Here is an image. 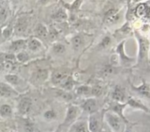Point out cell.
<instances>
[{"label": "cell", "mask_w": 150, "mask_h": 132, "mask_svg": "<svg viewBox=\"0 0 150 132\" xmlns=\"http://www.w3.org/2000/svg\"><path fill=\"white\" fill-rule=\"evenodd\" d=\"M48 77V71L45 70H38L36 73V79L40 81H43Z\"/></svg>", "instance_id": "25"}, {"label": "cell", "mask_w": 150, "mask_h": 132, "mask_svg": "<svg viewBox=\"0 0 150 132\" xmlns=\"http://www.w3.org/2000/svg\"><path fill=\"white\" fill-rule=\"evenodd\" d=\"M1 29L0 28V37H1Z\"/></svg>", "instance_id": "39"}, {"label": "cell", "mask_w": 150, "mask_h": 132, "mask_svg": "<svg viewBox=\"0 0 150 132\" xmlns=\"http://www.w3.org/2000/svg\"><path fill=\"white\" fill-rule=\"evenodd\" d=\"M78 114H79V108L77 106H69L67 109V114H66L64 123H69L74 120L75 118H76V117H77Z\"/></svg>", "instance_id": "6"}, {"label": "cell", "mask_w": 150, "mask_h": 132, "mask_svg": "<svg viewBox=\"0 0 150 132\" xmlns=\"http://www.w3.org/2000/svg\"><path fill=\"white\" fill-rule=\"evenodd\" d=\"M41 45H42V44H41L40 41L38 40V39H35V38L30 40L28 43V47L31 51H37L40 48Z\"/></svg>", "instance_id": "19"}, {"label": "cell", "mask_w": 150, "mask_h": 132, "mask_svg": "<svg viewBox=\"0 0 150 132\" xmlns=\"http://www.w3.org/2000/svg\"><path fill=\"white\" fill-rule=\"evenodd\" d=\"M120 18L118 13L115 10H110L108 13L105 15V20H106L107 23H114L117 21Z\"/></svg>", "instance_id": "13"}, {"label": "cell", "mask_w": 150, "mask_h": 132, "mask_svg": "<svg viewBox=\"0 0 150 132\" xmlns=\"http://www.w3.org/2000/svg\"><path fill=\"white\" fill-rule=\"evenodd\" d=\"M15 93L16 92L10 85L3 82L0 83V97H9Z\"/></svg>", "instance_id": "10"}, {"label": "cell", "mask_w": 150, "mask_h": 132, "mask_svg": "<svg viewBox=\"0 0 150 132\" xmlns=\"http://www.w3.org/2000/svg\"><path fill=\"white\" fill-rule=\"evenodd\" d=\"M67 16L66 14V13L63 10H59L58 13L56 14V18L60 19V20H64V19L67 18Z\"/></svg>", "instance_id": "33"}, {"label": "cell", "mask_w": 150, "mask_h": 132, "mask_svg": "<svg viewBox=\"0 0 150 132\" xmlns=\"http://www.w3.org/2000/svg\"><path fill=\"white\" fill-rule=\"evenodd\" d=\"M105 120L114 132H120L121 128V120L117 114L111 112L105 113Z\"/></svg>", "instance_id": "2"}, {"label": "cell", "mask_w": 150, "mask_h": 132, "mask_svg": "<svg viewBox=\"0 0 150 132\" xmlns=\"http://www.w3.org/2000/svg\"><path fill=\"white\" fill-rule=\"evenodd\" d=\"M127 104L133 109L142 110V111H145V112H149V109H148L143 103L141 102L139 100L136 99V98H130L128 99V101H127Z\"/></svg>", "instance_id": "5"}, {"label": "cell", "mask_w": 150, "mask_h": 132, "mask_svg": "<svg viewBox=\"0 0 150 132\" xmlns=\"http://www.w3.org/2000/svg\"><path fill=\"white\" fill-rule=\"evenodd\" d=\"M125 106L126 104H122L120 103H114V104H111V109L119 117H122L124 120H126L124 114H123V110H124Z\"/></svg>", "instance_id": "11"}, {"label": "cell", "mask_w": 150, "mask_h": 132, "mask_svg": "<svg viewBox=\"0 0 150 132\" xmlns=\"http://www.w3.org/2000/svg\"><path fill=\"white\" fill-rule=\"evenodd\" d=\"M12 32H13V28L10 26H7L3 30H1V35L5 38H8L12 35Z\"/></svg>", "instance_id": "30"}, {"label": "cell", "mask_w": 150, "mask_h": 132, "mask_svg": "<svg viewBox=\"0 0 150 132\" xmlns=\"http://www.w3.org/2000/svg\"><path fill=\"white\" fill-rule=\"evenodd\" d=\"M97 101L94 98H89L86 100L82 105L83 110L87 112L93 113L97 110Z\"/></svg>", "instance_id": "7"}, {"label": "cell", "mask_w": 150, "mask_h": 132, "mask_svg": "<svg viewBox=\"0 0 150 132\" xmlns=\"http://www.w3.org/2000/svg\"><path fill=\"white\" fill-rule=\"evenodd\" d=\"M102 92V88L100 86H95L91 89V93L94 95H100Z\"/></svg>", "instance_id": "31"}, {"label": "cell", "mask_w": 150, "mask_h": 132, "mask_svg": "<svg viewBox=\"0 0 150 132\" xmlns=\"http://www.w3.org/2000/svg\"><path fill=\"white\" fill-rule=\"evenodd\" d=\"M11 132H16V131H11Z\"/></svg>", "instance_id": "41"}, {"label": "cell", "mask_w": 150, "mask_h": 132, "mask_svg": "<svg viewBox=\"0 0 150 132\" xmlns=\"http://www.w3.org/2000/svg\"><path fill=\"white\" fill-rule=\"evenodd\" d=\"M91 88L89 87L86 86V85H83V86H81L76 89V93L78 95H87V94L90 93L91 92Z\"/></svg>", "instance_id": "23"}, {"label": "cell", "mask_w": 150, "mask_h": 132, "mask_svg": "<svg viewBox=\"0 0 150 132\" xmlns=\"http://www.w3.org/2000/svg\"><path fill=\"white\" fill-rule=\"evenodd\" d=\"M12 114V109L8 104H3L0 107V115L3 117H9Z\"/></svg>", "instance_id": "18"}, {"label": "cell", "mask_w": 150, "mask_h": 132, "mask_svg": "<svg viewBox=\"0 0 150 132\" xmlns=\"http://www.w3.org/2000/svg\"><path fill=\"white\" fill-rule=\"evenodd\" d=\"M5 80L12 84H17L18 83V77L14 74H7L5 76Z\"/></svg>", "instance_id": "24"}, {"label": "cell", "mask_w": 150, "mask_h": 132, "mask_svg": "<svg viewBox=\"0 0 150 132\" xmlns=\"http://www.w3.org/2000/svg\"><path fill=\"white\" fill-rule=\"evenodd\" d=\"M135 13L139 18H150V7L145 3H141L136 7Z\"/></svg>", "instance_id": "3"}, {"label": "cell", "mask_w": 150, "mask_h": 132, "mask_svg": "<svg viewBox=\"0 0 150 132\" xmlns=\"http://www.w3.org/2000/svg\"><path fill=\"white\" fill-rule=\"evenodd\" d=\"M26 40H17L13 41L10 46V49L13 51H17L21 49H23L26 47Z\"/></svg>", "instance_id": "12"}, {"label": "cell", "mask_w": 150, "mask_h": 132, "mask_svg": "<svg viewBox=\"0 0 150 132\" xmlns=\"http://www.w3.org/2000/svg\"><path fill=\"white\" fill-rule=\"evenodd\" d=\"M53 49L57 54H63L65 51V46L62 43H56L53 47Z\"/></svg>", "instance_id": "27"}, {"label": "cell", "mask_w": 150, "mask_h": 132, "mask_svg": "<svg viewBox=\"0 0 150 132\" xmlns=\"http://www.w3.org/2000/svg\"><path fill=\"white\" fill-rule=\"evenodd\" d=\"M99 129V123L96 117L94 115H91L89 120V131L98 132Z\"/></svg>", "instance_id": "14"}, {"label": "cell", "mask_w": 150, "mask_h": 132, "mask_svg": "<svg viewBox=\"0 0 150 132\" xmlns=\"http://www.w3.org/2000/svg\"><path fill=\"white\" fill-rule=\"evenodd\" d=\"M110 43H111V39H110L108 37H105V38L103 40L102 43L101 44H102L103 46L105 47V46H108V45L110 44Z\"/></svg>", "instance_id": "38"}, {"label": "cell", "mask_w": 150, "mask_h": 132, "mask_svg": "<svg viewBox=\"0 0 150 132\" xmlns=\"http://www.w3.org/2000/svg\"><path fill=\"white\" fill-rule=\"evenodd\" d=\"M67 75L62 72H56L52 76V82L54 84H61L62 81L67 77Z\"/></svg>", "instance_id": "16"}, {"label": "cell", "mask_w": 150, "mask_h": 132, "mask_svg": "<svg viewBox=\"0 0 150 132\" xmlns=\"http://www.w3.org/2000/svg\"><path fill=\"white\" fill-rule=\"evenodd\" d=\"M7 16V10H6L5 9H1V10H0V24L2 23L3 22L6 20Z\"/></svg>", "instance_id": "32"}, {"label": "cell", "mask_w": 150, "mask_h": 132, "mask_svg": "<svg viewBox=\"0 0 150 132\" xmlns=\"http://www.w3.org/2000/svg\"><path fill=\"white\" fill-rule=\"evenodd\" d=\"M83 43V38H82L81 36H79V35L75 36L74 38H73V39H72V45H73V48L76 50L79 49V48L82 46Z\"/></svg>", "instance_id": "21"}, {"label": "cell", "mask_w": 150, "mask_h": 132, "mask_svg": "<svg viewBox=\"0 0 150 132\" xmlns=\"http://www.w3.org/2000/svg\"><path fill=\"white\" fill-rule=\"evenodd\" d=\"M26 22L23 21H19L17 23V24L16 25V27H15V31H16V33L20 34L23 33V32L26 31Z\"/></svg>", "instance_id": "22"}, {"label": "cell", "mask_w": 150, "mask_h": 132, "mask_svg": "<svg viewBox=\"0 0 150 132\" xmlns=\"http://www.w3.org/2000/svg\"><path fill=\"white\" fill-rule=\"evenodd\" d=\"M60 95H61V97L63 99L67 100V101H69V100H70L72 98V95L70 93H68V92H62L60 93Z\"/></svg>", "instance_id": "36"}, {"label": "cell", "mask_w": 150, "mask_h": 132, "mask_svg": "<svg viewBox=\"0 0 150 132\" xmlns=\"http://www.w3.org/2000/svg\"><path fill=\"white\" fill-rule=\"evenodd\" d=\"M138 40H139V59L142 60L146 58L148 56L149 51V41L146 38H143L140 35H137Z\"/></svg>", "instance_id": "1"}, {"label": "cell", "mask_w": 150, "mask_h": 132, "mask_svg": "<svg viewBox=\"0 0 150 132\" xmlns=\"http://www.w3.org/2000/svg\"><path fill=\"white\" fill-rule=\"evenodd\" d=\"M124 44H125V41H123L121 44H120L118 46V48H117V51L119 53V54H120V57H121V59L122 61L126 62H132L133 61V59L130 58V57H127V56L125 54Z\"/></svg>", "instance_id": "15"}, {"label": "cell", "mask_w": 150, "mask_h": 132, "mask_svg": "<svg viewBox=\"0 0 150 132\" xmlns=\"http://www.w3.org/2000/svg\"><path fill=\"white\" fill-rule=\"evenodd\" d=\"M16 58L18 60L21 62H24L26 60H28L29 59V56H28V54L25 51H21V52H19L18 54L16 55Z\"/></svg>", "instance_id": "28"}, {"label": "cell", "mask_w": 150, "mask_h": 132, "mask_svg": "<svg viewBox=\"0 0 150 132\" xmlns=\"http://www.w3.org/2000/svg\"><path fill=\"white\" fill-rule=\"evenodd\" d=\"M126 132H131V131H126Z\"/></svg>", "instance_id": "40"}, {"label": "cell", "mask_w": 150, "mask_h": 132, "mask_svg": "<svg viewBox=\"0 0 150 132\" xmlns=\"http://www.w3.org/2000/svg\"><path fill=\"white\" fill-rule=\"evenodd\" d=\"M4 59L5 60V61L13 62V60H16V56L13 55V54H5V55H4Z\"/></svg>", "instance_id": "37"}, {"label": "cell", "mask_w": 150, "mask_h": 132, "mask_svg": "<svg viewBox=\"0 0 150 132\" xmlns=\"http://www.w3.org/2000/svg\"><path fill=\"white\" fill-rule=\"evenodd\" d=\"M4 68L7 71H10L13 69V62L5 61L4 62Z\"/></svg>", "instance_id": "34"}, {"label": "cell", "mask_w": 150, "mask_h": 132, "mask_svg": "<svg viewBox=\"0 0 150 132\" xmlns=\"http://www.w3.org/2000/svg\"><path fill=\"white\" fill-rule=\"evenodd\" d=\"M70 132H86V128L83 123H79L75 126L71 128Z\"/></svg>", "instance_id": "26"}, {"label": "cell", "mask_w": 150, "mask_h": 132, "mask_svg": "<svg viewBox=\"0 0 150 132\" xmlns=\"http://www.w3.org/2000/svg\"><path fill=\"white\" fill-rule=\"evenodd\" d=\"M133 88L143 96L150 98V87L145 81H143V83L139 87L133 86Z\"/></svg>", "instance_id": "8"}, {"label": "cell", "mask_w": 150, "mask_h": 132, "mask_svg": "<svg viewBox=\"0 0 150 132\" xmlns=\"http://www.w3.org/2000/svg\"><path fill=\"white\" fill-rule=\"evenodd\" d=\"M56 117H57V114L54 110H48L44 114V117L48 120H54Z\"/></svg>", "instance_id": "29"}, {"label": "cell", "mask_w": 150, "mask_h": 132, "mask_svg": "<svg viewBox=\"0 0 150 132\" xmlns=\"http://www.w3.org/2000/svg\"><path fill=\"white\" fill-rule=\"evenodd\" d=\"M88 132H89V131H88Z\"/></svg>", "instance_id": "42"}, {"label": "cell", "mask_w": 150, "mask_h": 132, "mask_svg": "<svg viewBox=\"0 0 150 132\" xmlns=\"http://www.w3.org/2000/svg\"><path fill=\"white\" fill-rule=\"evenodd\" d=\"M61 85L63 88H64V89H71L73 87V85H74L73 80L71 78V76H67V77L62 81V82L61 83Z\"/></svg>", "instance_id": "20"}, {"label": "cell", "mask_w": 150, "mask_h": 132, "mask_svg": "<svg viewBox=\"0 0 150 132\" xmlns=\"http://www.w3.org/2000/svg\"><path fill=\"white\" fill-rule=\"evenodd\" d=\"M36 33L38 36L41 37V38H45V37L48 36V29L45 26H44L42 23H40V24L38 25L36 29Z\"/></svg>", "instance_id": "17"}, {"label": "cell", "mask_w": 150, "mask_h": 132, "mask_svg": "<svg viewBox=\"0 0 150 132\" xmlns=\"http://www.w3.org/2000/svg\"><path fill=\"white\" fill-rule=\"evenodd\" d=\"M113 71H114V69H113V67H111V66H105V67H104V69L103 70V75H105V76H107V75H109L111 74V73H113Z\"/></svg>", "instance_id": "35"}, {"label": "cell", "mask_w": 150, "mask_h": 132, "mask_svg": "<svg viewBox=\"0 0 150 132\" xmlns=\"http://www.w3.org/2000/svg\"><path fill=\"white\" fill-rule=\"evenodd\" d=\"M112 98L114 101L119 103L124 102L125 100V93L124 89L120 86L116 87L112 93Z\"/></svg>", "instance_id": "9"}, {"label": "cell", "mask_w": 150, "mask_h": 132, "mask_svg": "<svg viewBox=\"0 0 150 132\" xmlns=\"http://www.w3.org/2000/svg\"><path fill=\"white\" fill-rule=\"evenodd\" d=\"M32 107V101L29 98H23L19 102L18 109L20 113L23 114H27Z\"/></svg>", "instance_id": "4"}]
</instances>
